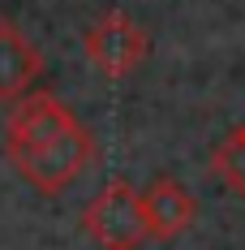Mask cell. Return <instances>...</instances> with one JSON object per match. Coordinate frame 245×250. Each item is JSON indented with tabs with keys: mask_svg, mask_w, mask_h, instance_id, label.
<instances>
[{
	"mask_svg": "<svg viewBox=\"0 0 245 250\" xmlns=\"http://www.w3.org/2000/svg\"><path fill=\"white\" fill-rule=\"evenodd\" d=\"M82 229L99 250H142L151 242V225L142 211V190H133L129 181L112 177L99 199L82 211Z\"/></svg>",
	"mask_w": 245,
	"mask_h": 250,
	"instance_id": "1",
	"label": "cell"
},
{
	"mask_svg": "<svg viewBox=\"0 0 245 250\" xmlns=\"http://www.w3.org/2000/svg\"><path fill=\"white\" fill-rule=\"evenodd\" d=\"M91 164H95V138H91V129H86L82 121L69 125L60 138H52L48 147L30 151V155H22V160H13L18 177L30 181V186H35L39 194H48V199L52 194H65Z\"/></svg>",
	"mask_w": 245,
	"mask_h": 250,
	"instance_id": "2",
	"label": "cell"
},
{
	"mask_svg": "<svg viewBox=\"0 0 245 250\" xmlns=\"http://www.w3.org/2000/svg\"><path fill=\"white\" fill-rule=\"evenodd\" d=\"M82 48H86V61H91L95 74H103V78L116 82V78H129L142 61H147L151 39H147V30L133 22L129 13L108 9V13H99L95 22L86 26Z\"/></svg>",
	"mask_w": 245,
	"mask_h": 250,
	"instance_id": "3",
	"label": "cell"
},
{
	"mask_svg": "<svg viewBox=\"0 0 245 250\" xmlns=\"http://www.w3.org/2000/svg\"><path fill=\"white\" fill-rule=\"evenodd\" d=\"M69 125H77V117L56 95H26V100H18L13 117H9V129H4L9 164L30 155V151H39V147H48L52 138H60Z\"/></svg>",
	"mask_w": 245,
	"mask_h": 250,
	"instance_id": "4",
	"label": "cell"
},
{
	"mask_svg": "<svg viewBox=\"0 0 245 250\" xmlns=\"http://www.w3.org/2000/svg\"><path fill=\"white\" fill-rule=\"evenodd\" d=\"M43 74V56L9 18H0V104H18Z\"/></svg>",
	"mask_w": 245,
	"mask_h": 250,
	"instance_id": "5",
	"label": "cell"
},
{
	"mask_svg": "<svg viewBox=\"0 0 245 250\" xmlns=\"http://www.w3.org/2000/svg\"><path fill=\"white\" fill-rule=\"evenodd\" d=\"M142 211H147L151 237H155V242H172V237H181L185 229L194 225L198 203H194V194H189L181 181L155 177L147 190H142Z\"/></svg>",
	"mask_w": 245,
	"mask_h": 250,
	"instance_id": "6",
	"label": "cell"
},
{
	"mask_svg": "<svg viewBox=\"0 0 245 250\" xmlns=\"http://www.w3.org/2000/svg\"><path fill=\"white\" fill-rule=\"evenodd\" d=\"M211 173L220 177L232 194H245V129H232L211 151Z\"/></svg>",
	"mask_w": 245,
	"mask_h": 250,
	"instance_id": "7",
	"label": "cell"
},
{
	"mask_svg": "<svg viewBox=\"0 0 245 250\" xmlns=\"http://www.w3.org/2000/svg\"><path fill=\"white\" fill-rule=\"evenodd\" d=\"M241 129H245V125H241Z\"/></svg>",
	"mask_w": 245,
	"mask_h": 250,
	"instance_id": "8",
	"label": "cell"
}]
</instances>
